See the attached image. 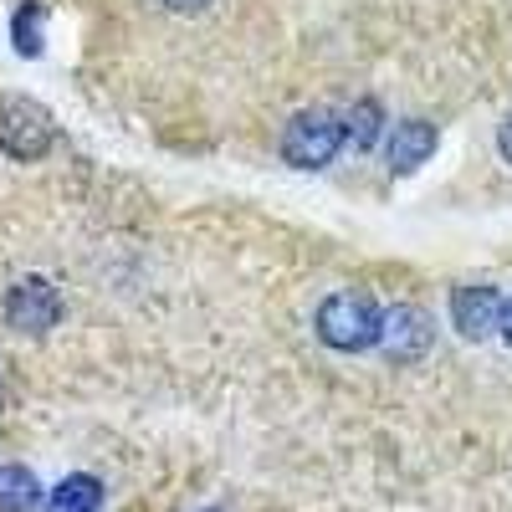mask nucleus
I'll use <instances>...</instances> for the list:
<instances>
[{"label": "nucleus", "mask_w": 512, "mask_h": 512, "mask_svg": "<svg viewBox=\"0 0 512 512\" xmlns=\"http://www.w3.org/2000/svg\"><path fill=\"white\" fill-rule=\"evenodd\" d=\"M313 328H318V338H323L333 354H364V349H379L384 308L374 303L369 292L344 287V292H328L323 303H318Z\"/></svg>", "instance_id": "obj_1"}, {"label": "nucleus", "mask_w": 512, "mask_h": 512, "mask_svg": "<svg viewBox=\"0 0 512 512\" xmlns=\"http://www.w3.org/2000/svg\"><path fill=\"white\" fill-rule=\"evenodd\" d=\"M338 149H349V139H344V113H338V108H308V113H297L292 128L282 134V159L297 164V169H318V164H328Z\"/></svg>", "instance_id": "obj_2"}, {"label": "nucleus", "mask_w": 512, "mask_h": 512, "mask_svg": "<svg viewBox=\"0 0 512 512\" xmlns=\"http://www.w3.org/2000/svg\"><path fill=\"white\" fill-rule=\"evenodd\" d=\"M6 323L16 333H26V338H47L62 323V292L47 277H36V272L11 282V292H6Z\"/></svg>", "instance_id": "obj_3"}, {"label": "nucleus", "mask_w": 512, "mask_h": 512, "mask_svg": "<svg viewBox=\"0 0 512 512\" xmlns=\"http://www.w3.org/2000/svg\"><path fill=\"white\" fill-rule=\"evenodd\" d=\"M57 128L47 118V108H36L31 98H6L0 103V149L21 154V159H41L52 149Z\"/></svg>", "instance_id": "obj_4"}, {"label": "nucleus", "mask_w": 512, "mask_h": 512, "mask_svg": "<svg viewBox=\"0 0 512 512\" xmlns=\"http://www.w3.org/2000/svg\"><path fill=\"white\" fill-rule=\"evenodd\" d=\"M379 349L384 359H395V364H415L436 349V323L431 313H420L415 303H400L384 313V328H379Z\"/></svg>", "instance_id": "obj_5"}, {"label": "nucleus", "mask_w": 512, "mask_h": 512, "mask_svg": "<svg viewBox=\"0 0 512 512\" xmlns=\"http://www.w3.org/2000/svg\"><path fill=\"white\" fill-rule=\"evenodd\" d=\"M497 303L502 292L497 287H461L451 297V318H456V333L472 338V344H482V338L497 333Z\"/></svg>", "instance_id": "obj_6"}, {"label": "nucleus", "mask_w": 512, "mask_h": 512, "mask_svg": "<svg viewBox=\"0 0 512 512\" xmlns=\"http://www.w3.org/2000/svg\"><path fill=\"white\" fill-rule=\"evenodd\" d=\"M41 482L31 466H0V512H36Z\"/></svg>", "instance_id": "obj_7"}, {"label": "nucleus", "mask_w": 512, "mask_h": 512, "mask_svg": "<svg viewBox=\"0 0 512 512\" xmlns=\"http://www.w3.org/2000/svg\"><path fill=\"white\" fill-rule=\"evenodd\" d=\"M52 512H103V482L88 472L62 477V487L52 492Z\"/></svg>", "instance_id": "obj_8"}, {"label": "nucleus", "mask_w": 512, "mask_h": 512, "mask_svg": "<svg viewBox=\"0 0 512 512\" xmlns=\"http://www.w3.org/2000/svg\"><path fill=\"white\" fill-rule=\"evenodd\" d=\"M425 154H431V128H425V123H400L390 134V169H395V175L415 169Z\"/></svg>", "instance_id": "obj_9"}, {"label": "nucleus", "mask_w": 512, "mask_h": 512, "mask_svg": "<svg viewBox=\"0 0 512 512\" xmlns=\"http://www.w3.org/2000/svg\"><path fill=\"white\" fill-rule=\"evenodd\" d=\"M379 128H384V113H379V103H349V113H344V139H349V149H374V139H379Z\"/></svg>", "instance_id": "obj_10"}, {"label": "nucleus", "mask_w": 512, "mask_h": 512, "mask_svg": "<svg viewBox=\"0 0 512 512\" xmlns=\"http://www.w3.org/2000/svg\"><path fill=\"white\" fill-rule=\"evenodd\" d=\"M164 11H175V16H195V11H205L210 0H159Z\"/></svg>", "instance_id": "obj_11"}, {"label": "nucleus", "mask_w": 512, "mask_h": 512, "mask_svg": "<svg viewBox=\"0 0 512 512\" xmlns=\"http://www.w3.org/2000/svg\"><path fill=\"white\" fill-rule=\"evenodd\" d=\"M497 333L512 344V297H502V303H497Z\"/></svg>", "instance_id": "obj_12"}, {"label": "nucleus", "mask_w": 512, "mask_h": 512, "mask_svg": "<svg viewBox=\"0 0 512 512\" xmlns=\"http://www.w3.org/2000/svg\"><path fill=\"white\" fill-rule=\"evenodd\" d=\"M497 149H502V159L512 164V113L502 118V128H497Z\"/></svg>", "instance_id": "obj_13"}, {"label": "nucleus", "mask_w": 512, "mask_h": 512, "mask_svg": "<svg viewBox=\"0 0 512 512\" xmlns=\"http://www.w3.org/2000/svg\"><path fill=\"white\" fill-rule=\"evenodd\" d=\"M200 512H221V507H200Z\"/></svg>", "instance_id": "obj_14"}]
</instances>
